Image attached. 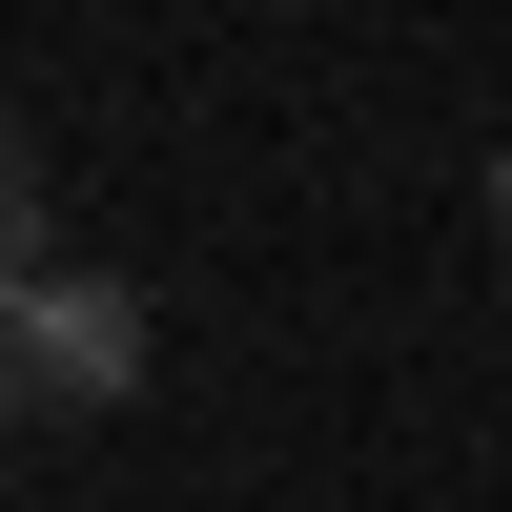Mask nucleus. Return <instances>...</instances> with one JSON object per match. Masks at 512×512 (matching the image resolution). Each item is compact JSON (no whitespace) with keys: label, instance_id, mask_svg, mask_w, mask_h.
Masks as SVG:
<instances>
[{"label":"nucleus","instance_id":"obj_1","mask_svg":"<svg viewBox=\"0 0 512 512\" xmlns=\"http://www.w3.org/2000/svg\"><path fill=\"white\" fill-rule=\"evenodd\" d=\"M0 349H21V390H41V410H123L164 328H144V287H123V267H41L21 308H0Z\"/></svg>","mask_w":512,"mask_h":512},{"label":"nucleus","instance_id":"obj_2","mask_svg":"<svg viewBox=\"0 0 512 512\" xmlns=\"http://www.w3.org/2000/svg\"><path fill=\"white\" fill-rule=\"evenodd\" d=\"M41 267H62V185H41V123L0 103V308H21Z\"/></svg>","mask_w":512,"mask_h":512},{"label":"nucleus","instance_id":"obj_3","mask_svg":"<svg viewBox=\"0 0 512 512\" xmlns=\"http://www.w3.org/2000/svg\"><path fill=\"white\" fill-rule=\"evenodd\" d=\"M21 431H41V390H21V349H0V451H21Z\"/></svg>","mask_w":512,"mask_h":512},{"label":"nucleus","instance_id":"obj_4","mask_svg":"<svg viewBox=\"0 0 512 512\" xmlns=\"http://www.w3.org/2000/svg\"><path fill=\"white\" fill-rule=\"evenodd\" d=\"M492 267H512V144H492Z\"/></svg>","mask_w":512,"mask_h":512}]
</instances>
